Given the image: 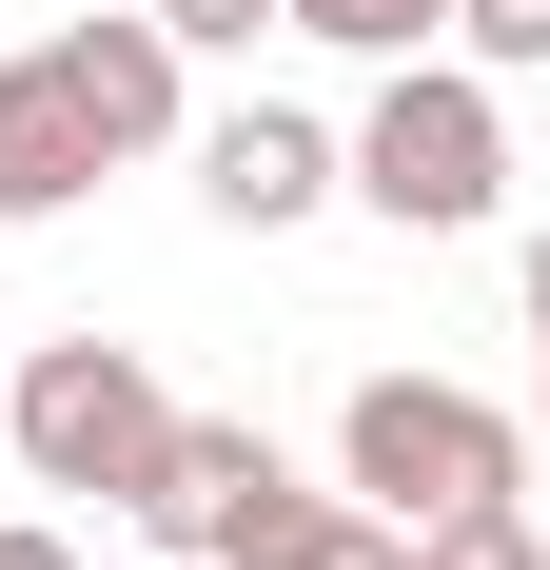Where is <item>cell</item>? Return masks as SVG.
<instances>
[{
	"label": "cell",
	"instance_id": "ba28073f",
	"mask_svg": "<svg viewBox=\"0 0 550 570\" xmlns=\"http://www.w3.org/2000/svg\"><path fill=\"white\" fill-rule=\"evenodd\" d=\"M354 531H374V512H354V492H315V472L275 453L256 492H236V512H217V551H197V570H354Z\"/></svg>",
	"mask_w": 550,
	"mask_h": 570
},
{
	"label": "cell",
	"instance_id": "30bf717a",
	"mask_svg": "<svg viewBox=\"0 0 550 570\" xmlns=\"http://www.w3.org/2000/svg\"><path fill=\"white\" fill-rule=\"evenodd\" d=\"M275 40H334V59H413V40H452V0H275Z\"/></svg>",
	"mask_w": 550,
	"mask_h": 570
},
{
	"label": "cell",
	"instance_id": "7c38bea8",
	"mask_svg": "<svg viewBox=\"0 0 550 570\" xmlns=\"http://www.w3.org/2000/svg\"><path fill=\"white\" fill-rule=\"evenodd\" d=\"M158 40H177V59H256V40H275V0H158Z\"/></svg>",
	"mask_w": 550,
	"mask_h": 570
},
{
	"label": "cell",
	"instance_id": "7a4b0ae2",
	"mask_svg": "<svg viewBox=\"0 0 550 570\" xmlns=\"http://www.w3.org/2000/svg\"><path fill=\"white\" fill-rule=\"evenodd\" d=\"M334 492H354L374 531H433V512H472V492H531V433H511L492 394H452V374H354Z\"/></svg>",
	"mask_w": 550,
	"mask_h": 570
},
{
	"label": "cell",
	"instance_id": "6da1fadb",
	"mask_svg": "<svg viewBox=\"0 0 550 570\" xmlns=\"http://www.w3.org/2000/svg\"><path fill=\"white\" fill-rule=\"evenodd\" d=\"M334 197L393 217V236H492L511 217V99H492V59H452V40L374 59V118L334 138Z\"/></svg>",
	"mask_w": 550,
	"mask_h": 570
},
{
	"label": "cell",
	"instance_id": "8992f818",
	"mask_svg": "<svg viewBox=\"0 0 550 570\" xmlns=\"http://www.w3.org/2000/svg\"><path fill=\"white\" fill-rule=\"evenodd\" d=\"M99 118L59 99V59H0V217H79V197H99Z\"/></svg>",
	"mask_w": 550,
	"mask_h": 570
},
{
	"label": "cell",
	"instance_id": "5b68a950",
	"mask_svg": "<svg viewBox=\"0 0 550 570\" xmlns=\"http://www.w3.org/2000/svg\"><path fill=\"white\" fill-rule=\"evenodd\" d=\"M197 197H217L236 236H295V217H334V118H295V99H236V118H197Z\"/></svg>",
	"mask_w": 550,
	"mask_h": 570
},
{
	"label": "cell",
	"instance_id": "9c48e42d",
	"mask_svg": "<svg viewBox=\"0 0 550 570\" xmlns=\"http://www.w3.org/2000/svg\"><path fill=\"white\" fill-rule=\"evenodd\" d=\"M413 570H550V512H531V492H472V512L413 531Z\"/></svg>",
	"mask_w": 550,
	"mask_h": 570
},
{
	"label": "cell",
	"instance_id": "52a82bcc",
	"mask_svg": "<svg viewBox=\"0 0 550 570\" xmlns=\"http://www.w3.org/2000/svg\"><path fill=\"white\" fill-rule=\"evenodd\" d=\"M256 472H275V433H256V413H177V433H158V472H138L118 512L158 531V551H217V512L256 492Z\"/></svg>",
	"mask_w": 550,
	"mask_h": 570
},
{
	"label": "cell",
	"instance_id": "5bb4252c",
	"mask_svg": "<svg viewBox=\"0 0 550 570\" xmlns=\"http://www.w3.org/2000/svg\"><path fill=\"white\" fill-rule=\"evenodd\" d=\"M511 295H531V335H550V217H531V256H511Z\"/></svg>",
	"mask_w": 550,
	"mask_h": 570
},
{
	"label": "cell",
	"instance_id": "8fae6325",
	"mask_svg": "<svg viewBox=\"0 0 550 570\" xmlns=\"http://www.w3.org/2000/svg\"><path fill=\"white\" fill-rule=\"evenodd\" d=\"M452 59H492V79H550V0H452Z\"/></svg>",
	"mask_w": 550,
	"mask_h": 570
},
{
	"label": "cell",
	"instance_id": "277c9868",
	"mask_svg": "<svg viewBox=\"0 0 550 570\" xmlns=\"http://www.w3.org/2000/svg\"><path fill=\"white\" fill-rule=\"evenodd\" d=\"M59 99L99 118V158H158V138H197V59L158 40V0H138V20H59Z\"/></svg>",
	"mask_w": 550,
	"mask_h": 570
},
{
	"label": "cell",
	"instance_id": "9a60e30c",
	"mask_svg": "<svg viewBox=\"0 0 550 570\" xmlns=\"http://www.w3.org/2000/svg\"><path fill=\"white\" fill-rule=\"evenodd\" d=\"M531 512H550V472H531Z\"/></svg>",
	"mask_w": 550,
	"mask_h": 570
},
{
	"label": "cell",
	"instance_id": "3957f363",
	"mask_svg": "<svg viewBox=\"0 0 550 570\" xmlns=\"http://www.w3.org/2000/svg\"><path fill=\"white\" fill-rule=\"evenodd\" d=\"M158 433H177V394H158V354L138 335H40L20 354V394H0V453L40 472V492H138L158 472Z\"/></svg>",
	"mask_w": 550,
	"mask_h": 570
},
{
	"label": "cell",
	"instance_id": "4fadbf2b",
	"mask_svg": "<svg viewBox=\"0 0 550 570\" xmlns=\"http://www.w3.org/2000/svg\"><path fill=\"white\" fill-rule=\"evenodd\" d=\"M0 570H79V551H59V531H40V512H0Z\"/></svg>",
	"mask_w": 550,
	"mask_h": 570
},
{
	"label": "cell",
	"instance_id": "2e32d148",
	"mask_svg": "<svg viewBox=\"0 0 550 570\" xmlns=\"http://www.w3.org/2000/svg\"><path fill=\"white\" fill-rule=\"evenodd\" d=\"M158 570H197V551H158Z\"/></svg>",
	"mask_w": 550,
	"mask_h": 570
}]
</instances>
